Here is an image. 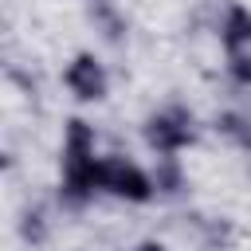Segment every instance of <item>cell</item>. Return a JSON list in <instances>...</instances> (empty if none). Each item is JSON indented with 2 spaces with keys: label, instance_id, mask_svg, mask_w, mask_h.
I'll list each match as a JSON object with an SVG mask.
<instances>
[{
  "label": "cell",
  "instance_id": "cell-1",
  "mask_svg": "<svg viewBox=\"0 0 251 251\" xmlns=\"http://www.w3.org/2000/svg\"><path fill=\"white\" fill-rule=\"evenodd\" d=\"M94 129L82 118H71L63 129V184H59V200L67 208H82L98 184H94Z\"/></svg>",
  "mask_w": 251,
  "mask_h": 251
},
{
  "label": "cell",
  "instance_id": "cell-2",
  "mask_svg": "<svg viewBox=\"0 0 251 251\" xmlns=\"http://www.w3.org/2000/svg\"><path fill=\"white\" fill-rule=\"evenodd\" d=\"M94 184H98V192H110V196H122V200H133V204H141V200H149L157 192L153 188V176L141 173L126 157H98Z\"/></svg>",
  "mask_w": 251,
  "mask_h": 251
},
{
  "label": "cell",
  "instance_id": "cell-3",
  "mask_svg": "<svg viewBox=\"0 0 251 251\" xmlns=\"http://www.w3.org/2000/svg\"><path fill=\"white\" fill-rule=\"evenodd\" d=\"M145 141L153 153H176L196 141V118L184 106H161L157 114L145 118Z\"/></svg>",
  "mask_w": 251,
  "mask_h": 251
},
{
  "label": "cell",
  "instance_id": "cell-4",
  "mask_svg": "<svg viewBox=\"0 0 251 251\" xmlns=\"http://www.w3.org/2000/svg\"><path fill=\"white\" fill-rule=\"evenodd\" d=\"M63 82H67V90H71L75 98H82V102H98V98H106V86H110L102 63H98L94 55H86V51L75 55V59L67 63Z\"/></svg>",
  "mask_w": 251,
  "mask_h": 251
},
{
  "label": "cell",
  "instance_id": "cell-5",
  "mask_svg": "<svg viewBox=\"0 0 251 251\" xmlns=\"http://www.w3.org/2000/svg\"><path fill=\"white\" fill-rule=\"evenodd\" d=\"M220 43L227 55H239L243 47H251V8L227 4L224 20H220Z\"/></svg>",
  "mask_w": 251,
  "mask_h": 251
},
{
  "label": "cell",
  "instance_id": "cell-6",
  "mask_svg": "<svg viewBox=\"0 0 251 251\" xmlns=\"http://www.w3.org/2000/svg\"><path fill=\"white\" fill-rule=\"evenodd\" d=\"M86 16H90V24H94L110 43H122V39H126V20H122V12L114 8V0H86Z\"/></svg>",
  "mask_w": 251,
  "mask_h": 251
},
{
  "label": "cell",
  "instance_id": "cell-7",
  "mask_svg": "<svg viewBox=\"0 0 251 251\" xmlns=\"http://www.w3.org/2000/svg\"><path fill=\"white\" fill-rule=\"evenodd\" d=\"M216 133L227 137V141L239 145V149H251V118H247V114H235V110L220 114V118H216Z\"/></svg>",
  "mask_w": 251,
  "mask_h": 251
},
{
  "label": "cell",
  "instance_id": "cell-8",
  "mask_svg": "<svg viewBox=\"0 0 251 251\" xmlns=\"http://www.w3.org/2000/svg\"><path fill=\"white\" fill-rule=\"evenodd\" d=\"M153 188H157L161 196H176V192L184 188V173H180V165H176L173 153H161L157 173H153Z\"/></svg>",
  "mask_w": 251,
  "mask_h": 251
},
{
  "label": "cell",
  "instance_id": "cell-9",
  "mask_svg": "<svg viewBox=\"0 0 251 251\" xmlns=\"http://www.w3.org/2000/svg\"><path fill=\"white\" fill-rule=\"evenodd\" d=\"M20 235H24L31 247H39V243L47 239V220H43V208H27V212H24V220H20Z\"/></svg>",
  "mask_w": 251,
  "mask_h": 251
},
{
  "label": "cell",
  "instance_id": "cell-10",
  "mask_svg": "<svg viewBox=\"0 0 251 251\" xmlns=\"http://www.w3.org/2000/svg\"><path fill=\"white\" fill-rule=\"evenodd\" d=\"M227 67H231V78H235V82L251 86V55H243V51H239V55H231V63H227Z\"/></svg>",
  "mask_w": 251,
  "mask_h": 251
},
{
  "label": "cell",
  "instance_id": "cell-11",
  "mask_svg": "<svg viewBox=\"0 0 251 251\" xmlns=\"http://www.w3.org/2000/svg\"><path fill=\"white\" fill-rule=\"evenodd\" d=\"M133 251H165V247H161V243H153V239H145V243H137Z\"/></svg>",
  "mask_w": 251,
  "mask_h": 251
}]
</instances>
